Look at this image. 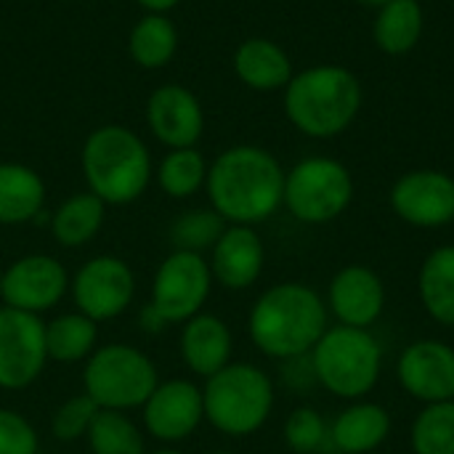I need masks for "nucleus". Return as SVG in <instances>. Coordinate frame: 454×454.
<instances>
[{
  "label": "nucleus",
  "instance_id": "obj_33",
  "mask_svg": "<svg viewBox=\"0 0 454 454\" xmlns=\"http://www.w3.org/2000/svg\"><path fill=\"white\" fill-rule=\"evenodd\" d=\"M330 439L325 418L311 407H298L285 423V442L293 454H317Z\"/></svg>",
  "mask_w": 454,
  "mask_h": 454
},
{
  "label": "nucleus",
  "instance_id": "obj_38",
  "mask_svg": "<svg viewBox=\"0 0 454 454\" xmlns=\"http://www.w3.org/2000/svg\"><path fill=\"white\" fill-rule=\"evenodd\" d=\"M356 3H364V5H386V3H391V0H356Z\"/></svg>",
  "mask_w": 454,
  "mask_h": 454
},
{
  "label": "nucleus",
  "instance_id": "obj_8",
  "mask_svg": "<svg viewBox=\"0 0 454 454\" xmlns=\"http://www.w3.org/2000/svg\"><path fill=\"white\" fill-rule=\"evenodd\" d=\"M354 197L348 170L330 157H309L285 176L287 210L303 223H327L338 218Z\"/></svg>",
  "mask_w": 454,
  "mask_h": 454
},
{
  "label": "nucleus",
  "instance_id": "obj_36",
  "mask_svg": "<svg viewBox=\"0 0 454 454\" xmlns=\"http://www.w3.org/2000/svg\"><path fill=\"white\" fill-rule=\"evenodd\" d=\"M146 13H168L173 11L181 0H136Z\"/></svg>",
  "mask_w": 454,
  "mask_h": 454
},
{
  "label": "nucleus",
  "instance_id": "obj_5",
  "mask_svg": "<svg viewBox=\"0 0 454 454\" xmlns=\"http://www.w3.org/2000/svg\"><path fill=\"white\" fill-rule=\"evenodd\" d=\"M205 423L229 439L258 434L274 410V383L250 362H231L202 386Z\"/></svg>",
  "mask_w": 454,
  "mask_h": 454
},
{
  "label": "nucleus",
  "instance_id": "obj_2",
  "mask_svg": "<svg viewBox=\"0 0 454 454\" xmlns=\"http://www.w3.org/2000/svg\"><path fill=\"white\" fill-rule=\"evenodd\" d=\"M247 333L255 348L271 359H298L311 354L327 333V306L301 282L269 287L250 309Z\"/></svg>",
  "mask_w": 454,
  "mask_h": 454
},
{
  "label": "nucleus",
  "instance_id": "obj_30",
  "mask_svg": "<svg viewBox=\"0 0 454 454\" xmlns=\"http://www.w3.org/2000/svg\"><path fill=\"white\" fill-rule=\"evenodd\" d=\"M226 226L229 223L213 207H194V210L176 215V221L168 229V237H170L173 250L205 255L213 250V245L218 242Z\"/></svg>",
  "mask_w": 454,
  "mask_h": 454
},
{
  "label": "nucleus",
  "instance_id": "obj_29",
  "mask_svg": "<svg viewBox=\"0 0 454 454\" xmlns=\"http://www.w3.org/2000/svg\"><path fill=\"white\" fill-rule=\"evenodd\" d=\"M146 434L128 412L98 410L85 442L90 454H146Z\"/></svg>",
  "mask_w": 454,
  "mask_h": 454
},
{
  "label": "nucleus",
  "instance_id": "obj_20",
  "mask_svg": "<svg viewBox=\"0 0 454 454\" xmlns=\"http://www.w3.org/2000/svg\"><path fill=\"white\" fill-rule=\"evenodd\" d=\"M45 181L21 162H0V226H24L43 215Z\"/></svg>",
  "mask_w": 454,
  "mask_h": 454
},
{
  "label": "nucleus",
  "instance_id": "obj_1",
  "mask_svg": "<svg viewBox=\"0 0 454 454\" xmlns=\"http://www.w3.org/2000/svg\"><path fill=\"white\" fill-rule=\"evenodd\" d=\"M205 192L210 207L226 223L255 226L279 210L285 200V170L261 146H231L207 168Z\"/></svg>",
  "mask_w": 454,
  "mask_h": 454
},
{
  "label": "nucleus",
  "instance_id": "obj_3",
  "mask_svg": "<svg viewBox=\"0 0 454 454\" xmlns=\"http://www.w3.org/2000/svg\"><path fill=\"white\" fill-rule=\"evenodd\" d=\"M80 168L88 192L106 207L136 202L154 178L149 146L125 125L96 128L82 144Z\"/></svg>",
  "mask_w": 454,
  "mask_h": 454
},
{
  "label": "nucleus",
  "instance_id": "obj_39",
  "mask_svg": "<svg viewBox=\"0 0 454 454\" xmlns=\"http://www.w3.org/2000/svg\"><path fill=\"white\" fill-rule=\"evenodd\" d=\"M207 454H234V452H229V450H215V452H207Z\"/></svg>",
  "mask_w": 454,
  "mask_h": 454
},
{
  "label": "nucleus",
  "instance_id": "obj_28",
  "mask_svg": "<svg viewBox=\"0 0 454 454\" xmlns=\"http://www.w3.org/2000/svg\"><path fill=\"white\" fill-rule=\"evenodd\" d=\"M375 43L391 53H407L415 48L423 32V8L418 0H391L380 5V13L375 19Z\"/></svg>",
  "mask_w": 454,
  "mask_h": 454
},
{
  "label": "nucleus",
  "instance_id": "obj_16",
  "mask_svg": "<svg viewBox=\"0 0 454 454\" xmlns=\"http://www.w3.org/2000/svg\"><path fill=\"white\" fill-rule=\"evenodd\" d=\"M399 383L426 404L454 399V348L442 340H418L399 356Z\"/></svg>",
  "mask_w": 454,
  "mask_h": 454
},
{
  "label": "nucleus",
  "instance_id": "obj_35",
  "mask_svg": "<svg viewBox=\"0 0 454 454\" xmlns=\"http://www.w3.org/2000/svg\"><path fill=\"white\" fill-rule=\"evenodd\" d=\"M168 327H170L168 319H165L149 301L138 309V330H141L144 335H152V338H154V335H162Z\"/></svg>",
  "mask_w": 454,
  "mask_h": 454
},
{
  "label": "nucleus",
  "instance_id": "obj_27",
  "mask_svg": "<svg viewBox=\"0 0 454 454\" xmlns=\"http://www.w3.org/2000/svg\"><path fill=\"white\" fill-rule=\"evenodd\" d=\"M418 285L426 311L442 325H454V245L439 247L426 258Z\"/></svg>",
  "mask_w": 454,
  "mask_h": 454
},
{
  "label": "nucleus",
  "instance_id": "obj_4",
  "mask_svg": "<svg viewBox=\"0 0 454 454\" xmlns=\"http://www.w3.org/2000/svg\"><path fill=\"white\" fill-rule=\"evenodd\" d=\"M362 106V88L343 67H314L287 82L285 112L290 122L314 138L338 136Z\"/></svg>",
  "mask_w": 454,
  "mask_h": 454
},
{
  "label": "nucleus",
  "instance_id": "obj_10",
  "mask_svg": "<svg viewBox=\"0 0 454 454\" xmlns=\"http://www.w3.org/2000/svg\"><path fill=\"white\" fill-rule=\"evenodd\" d=\"M213 293V271L205 255L170 250L154 277L149 303L168 319V325H184L200 311H205Z\"/></svg>",
  "mask_w": 454,
  "mask_h": 454
},
{
  "label": "nucleus",
  "instance_id": "obj_23",
  "mask_svg": "<svg viewBox=\"0 0 454 454\" xmlns=\"http://www.w3.org/2000/svg\"><path fill=\"white\" fill-rule=\"evenodd\" d=\"M388 431L391 415L380 404H354L338 415L330 428V439L340 452L364 454L380 447Z\"/></svg>",
  "mask_w": 454,
  "mask_h": 454
},
{
  "label": "nucleus",
  "instance_id": "obj_40",
  "mask_svg": "<svg viewBox=\"0 0 454 454\" xmlns=\"http://www.w3.org/2000/svg\"><path fill=\"white\" fill-rule=\"evenodd\" d=\"M0 298H3V271H0Z\"/></svg>",
  "mask_w": 454,
  "mask_h": 454
},
{
  "label": "nucleus",
  "instance_id": "obj_31",
  "mask_svg": "<svg viewBox=\"0 0 454 454\" xmlns=\"http://www.w3.org/2000/svg\"><path fill=\"white\" fill-rule=\"evenodd\" d=\"M415 454H454V402L428 404L412 426Z\"/></svg>",
  "mask_w": 454,
  "mask_h": 454
},
{
  "label": "nucleus",
  "instance_id": "obj_24",
  "mask_svg": "<svg viewBox=\"0 0 454 454\" xmlns=\"http://www.w3.org/2000/svg\"><path fill=\"white\" fill-rule=\"evenodd\" d=\"M98 346V325L74 309L45 322V348L51 362L82 364Z\"/></svg>",
  "mask_w": 454,
  "mask_h": 454
},
{
  "label": "nucleus",
  "instance_id": "obj_14",
  "mask_svg": "<svg viewBox=\"0 0 454 454\" xmlns=\"http://www.w3.org/2000/svg\"><path fill=\"white\" fill-rule=\"evenodd\" d=\"M146 125L152 136L168 149L197 146L205 130V112L200 98L176 82L160 85L146 101Z\"/></svg>",
  "mask_w": 454,
  "mask_h": 454
},
{
  "label": "nucleus",
  "instance_id": "obj_6",
  "mask_svg": "<svg viewBox=\"0 0 454 454\" xmlns=\"http://www.w3.org/2000/svg\"><path fill=\"white\" fill-rule=\"evenodd\" d=\"M160 383L154 359L133 343H101L82 362V394L98 410L138 412Z\"/></svg>",
  "mask_w": 454,
  "mask_h": 454
},
{
  "label": "nucleus",
  "instance_id": "obj_26",
  "mask_svg": "<svg viewBox=\"0 0 454 454\" xmlns=\"http://www.w3.org/2000/svg\"><path fill=\"white\" fill-rule=\"evenodd\" d=\"M207 160L197 146L168 149V154L154 168V181L170 200H189L207 181Z\"/></svg>",
  "mask_w": 454,
  "mask_h": 454
},
{
  "label": "nucleus",
  "instance_id": "obj_12",
  "mask_svg": "<svg viewBox=\"0 0 454 454\" xmlns=\"http://www.w3.org/2000/svg\"><path fill=\"white\" fill-rule=\"evenodd\" d=\"M45 319L0 306V391H24L48 367Z\"/></svg>",
  "mask_w": 454,
  "mask_h": 454
},
{
  "label": "nucleus",
  "instance_id": "obj_19",
  "mask_svg": "<svg viewBox=\"0 0 454 454\" xmlns=\"http://www.w3.org/2000/svg\"><path fill=\"white\" fill-rule=\"evenodd\" d=\"M386 306L380 277L367 266H346L330 285V309L346 327H370Z\"/></svg>",
  "mask_w": 454,
  "mask_h": 454
},
{
  "label": "nucleus",
  "instance_id": "obj_7",
  "mask_svg": "<svg viewBox=\"0 0 454 454\" xmlns=\"http://www.w3.org/2000/svg\"><path fill=\"white\" fill-rule=\"evenodd\" d=\"M314 378L340 399L370 394L380 378L383 351L378 340L359 327H330L311 348Z\"/></svg>",
  "mask_w": 454,
  "mask_h": 454
},
{
  "label": "nucleus",
  "instance_id": "obj_13",
  "mask_svg": "<svg viewBox=\"0 0 454 454\" xmlns=\"http://www.w3.org/2000/svg\"><path fill=\"white\" fill-rule=\"evenodd\" d=\"M138 415L141 428L149 439L160 442L162 447H176L192 439L205 423L202 386L189 378L160 380Z\"/></svg>",
  "mask_w": 454,
  "mask_h": 454
},
{
  "label": "nucleus",
  "instance_id": "obj_17",
  "mask_svg": "<svg viewBox=\"0 0 454 454\" xmlns=\"http://www.w3.org/2000/svg\"><path fill=\"white\" fill-rule=\"evenodd\" d=\"M207 263L215 285L226 290H247L263 274V263H266L263 239L253 226L229 223L218 237V242L213 245Z\"/></svg>",
  "mask_w": 454,
  "mask_h": 454
},
{
  "label": "nucleus",
  "instance_id": "obj_22",
  "mask_svg": "<svg viewBox=\"0 0 454 454\" xmlns=\"http://www.w3.org/2000/svg\"><path fill=\"white\" fill-rule=\"evenodd\" d=\"M234 72L253 90L287 88L293 80V64L287 53L266 37H250L237 48Z\"/></svg>",
  "mask_w": 454,
  "mask_h": 454
},
{
  "label": "nucleus",
  "instance_id": "obj_32",
  "mask_svg": "<svg viewBox=\"0 0 454 454\" xmlns=\"http://www.w3.org/2000/svg\"><path fill=\"white\" fill-rule=\"evenodd\" d=\"M98 415V407L90 396H85L82 391L69 396L67 402H61L53 415H51V436L61 444H72L88 436L93 420Z\"/></svg>",
  "mask_w": 454,
  "mask_h": 454
},
{
  "label": "nucleus",
  "instance_id": "obj_9",
  "mask_svg": "<svg viewBox=\"0 0 454 454\" xmlns=\"http://www.w3.org/2000/svg\"><path fill=\"white\" fill-rule=\"evenodd\" d=\"M138 279L133 266L112 253L88 258L69 282V298L74 311L85 314L96 325L120 319L136 301Z\"/></svg>",
  "mask_w": 454,
  "mask_h": 454
},
{
  "label": "nucleus",
  "instance_id": "obj_21",
  "mask_svg": "<svg viewBox=\"0 0 454 454\" xmlns=\"http://www.w3.org/2000/svg\"><path fill=\"white\" fill-rule=\"evenodd\" d=\"M106 221V205L93 192H77L67 197L48 218L51 237L64 250H77L90 245Z\"/></svg>",
  "mask_w": 454,
  "mask_h": 454
},
{
  "label": "nucleus",
  "instance_id": "obj_37",
  "mask_svg": "<svg viewBox=\"0 0 454 454\" xmlns=\"http://www.w3.org/2000/svg\"><path fill=\"white\" fill-rule=\"evenodd\" d=\"M146 454H186V452H181L178 447H160V450H154V452H146Z\"/></svg>",
  "mask_w": 454,
  "mask_h": 454
},
{
  "label": "nucleus",
  "instance_id": "obj_11",
  "mask_svg": "<svg viewBox=\"0 0 454 454\" xmlns=\"http://www.w3.org/2000/svg\"><path fill=\"white\" fill-rule=\"evenodd\" d=\"M69 282L72 274L56 255L29 253L3 269L0 303L24 314L45 317L64 303L69 295Z\"/></svg>",
  "mask_w": 454,
  "mask_h": 454
},
{
  "label": "nucleus",
  "instance_id": "obj_34",
  "mask_svg": "<svg viewBox=\"0 0 454 454\" xmlns=\"http://www.w3.org/2000/svg\"><path fill=\"white\" fill-rule=\"evenodd\" d=\"M0 454H40L37 428L11 407H0Z\"/></svg>",
  "mask_w": 454,
  "mask_h": 454
},
{
  "label": "nucleus",
  "instance_id": "obj_15",
  "mask_svg": "<svg viewBox=\"0 0 454 454\" xmlns=\"http://www.w3.org/2000/svg\"><path fill=\"white\" fill-rule=\"evenodd\" d=\"M391 205L412 226H444L454 221V181L439 170L407 173L396 181Z\"/></svg>",
  "mask_w": 454,
  "mask_h": 454
},
{
  "label": "nucleus",
  "instance_id": "obj_25",
  "mask_svg": "<svg viewBox=\"0 0 454 454\" xmlns=\"http://www.w3.org/2000/svg\"><path fill=\"white\" fill-rule=\"evenodd\" d=\"M133 61L144 69H162L178 51V29L165 13H144L128 37Z\"/></svg>",
  "mask_w": 454,
  "mask_h": 454
},
{
  "label": "nucleus",
  "instance_id": "obj_18",
  "mask_svg": "<svg viewBox=\"0 0 454 454\" xmlns=\"http://www.w3.org/2000/svg\"><path fill=\"white\" fill-rule=\"evenodd\" d=\"M178 327V356L194 378L207 380L226 364H231L234 335L218 314L200 311Z\"/></svg>",
  "mask_w": 454,
  "mask_h": 454
}]
</instances>
